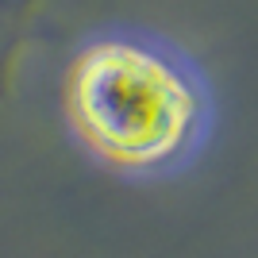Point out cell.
<instances>
[{"instance_id":"cell-1","label":"cell","mask_w":258,"mask_h":258,"mask_svg":"<svg viewBox=\"0 0 258 258\" xmlns=\"http://www.w3.org/2000/svg\"><path fill=\"white\" fill-rule=\"evenodd\" d=\"M62 108L77 139L119 170L177 158L201 123L193 81L166 54L123 39L93 43L70 62Z\"/></svg>"}]
</instances>
